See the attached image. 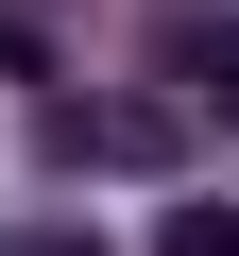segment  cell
<instances>
[{"label": "cell", "mask_w": 239, "mask_h": 256, "mask_svg": "<svg viewBox=\"0 0 239 256\" xmlns=\"http://www.w3.org/2000/svg\"><path fill=\"white\" fill-rule=\"evenodd\" d=\"M34 154H52V171H68V154H86V171H154V154H171V102H68V86H52V102H34Z\"/></svg>", "instance_id": "1"}, {"label": "cell", "mask_w": 239, "mask_h": 256, "mask_svg": "<svg viewBox=\"0 0 239 256\" xmlns=\"http://www.w3.org/2000/svg\"><path fill=\"white\" fill-rule=\"evenodd\" d=\"M154 256H239V205H171V222H154Z\"/></svg>", "instance_id": "2"}, {"label": "cell", "mask_w": 239, "mask_h": 256, "mask_svg": "<svg viewBox=\"0 0 239 256\" xmlns=\"http://www.w3.org/2000/svg\"><path fill=\"white\" fill-rule=\"evenodd\" d=\"M0 68H52V0H0Z\"/></svg>", "instance_id": "3"}, {"label": "cell", "mask_w": 239, "mask_h": 256, "mask_svg": "<svg viewBox=\"0 0 239 256\" xmlns=\"http://www.w3.org/2000/svg\"><path fill=\"white\" fill-rule=\"evenodd\" d=\"M205 102H222V120H239V34H222V52H205Z\"/></svg>", "instance_id": "4"}, {"label": "cell", "mask_w": 239, "mask_h": 256, "mask_svg": "<svg viewBox=\"0 0 239 256\" xmlns=\"http://www.w3.org/2000/svg\"><path fill=\"white\" fill-rule=\"evenodd\" d=\"M18 256H102V239H86V222H52V239H18Z\"/></svg>", "instance_id": "5"}]
</instances>
